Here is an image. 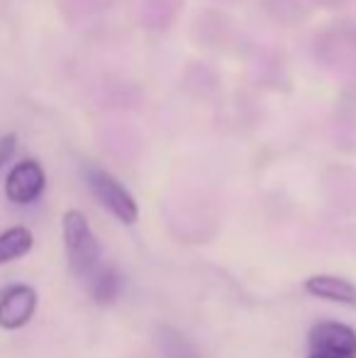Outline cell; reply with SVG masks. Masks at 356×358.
<instances>
[{"label": "cell", "mask_w": 356, "mask_h": 358, "mask_svg": "<svg viewBox=\"0 0 356 358\" xmlns=\"http://www.w3.org/2000/svg\"><path fill=\"white\" fill-rule=\"evenodd\" d=\"M64 249H66V259L71 266V273L88 283L95 275V271L103 266V256H100V244L95 239L93 229H90L88 220L78 210H69L64 215Z\"/></svg>", "instance_id": "6da1fadb"}, {"label": "cell", "mask_w": 356, "mask_h": 358, "mask_svg": "<svg viewBox=\"0 0 356 358\" xmlns=\"http://www.w3.org/2000/svg\"><path fill=\"white\" fill-rule=\"evenodd\" d=\"M86 183H88L90 193H93V198L98 200L110 215L118 217L122 224H134V222H137V217H139L137 200H134V195L129 193L113 173L90 166L86 171Z\"/></svg>", "instance_id": "7a4b0ae2"}, {"label": "cell", "mask_w": 356, "mask_h": 358, "mask_svg": "<svg viewBox=\"0 0 356 358\" xmlns=\"http://www.w3.org/2000/svg\"><path fill=\"white\" fill-rule=\"evenodd\" d=\"M44 185H47V176L42 164L34 159H24L13 166L5 178V195L15 205H29L44 193Z\"/></svg>", "instance_id": "3957f363"}, {"label": "cell", "mask_w": 356, "mask_h": 358, "mask_svg": "<svg viewBox=\"0 0 356 358\" xmlns=\"http://www.w3.org/2000/svg\"><path fill=\"white\" fill-rule=\"evenodd\" d=\"M37 312V290L29 285H8L0 290V327L22 329Z\"/></svg>", "instance_id": "277c9868"}, {"label": "cell", "mask_w": 356, "mask_h": 358, "mask_svg": "<svg viewBox=\"0 0 356 358\" xmlns=\"http://www.w3.org/2000/svg\"><path fill=\"white\" fill-rule=\"evenodd\" d=\"M310 354L356 356V331L342 322H320L310 329Z\"/></svg>", "instance_id": "5b68a950"}, {"label": "cell", "mask_w": 356, "mask_h": 358, "mask_svg": "<svg viewBox=\"0 0 356 358\" xmlns=\"http://www.w3.org/2000/svg\"><path fill=\"white\" fill-rule=\"evenodd\" d=\"M305 290L320 300L356 307V285L347 278H339V275H313L305 280Z\"/></svg>", "instance_id": "8992f818"}, {"label": "cell", "mask_w": 356, "mask_h": 358, "mask_svg": "<svg viewBox=\"0 0 356 358\" xmlns=\"http://www.w3.org/2000/svg\"><path fill=\"white\" fill-rule=\"evenodd\" d=\"M86 285H88L90 297H93L98 305H113L120 297V292H122V275L118 273L115 266L103 264Z\"/></svg>", "instance_id": "52a82bcc"}, {"label": "cell", "mask_w": 356, "mask_h": 358, "mask_svg": "<svg viewBox=\"0 0 356 358\" xmlns=\"http://www.w3.org/2000/svg\"><path fill=\"white\" fill-rule=\"evenodd\" d=\"M157 344L164 358H203L200 351L190 344L185 334H180L173 327H159L157 329Z\"/></svg>", "instance_id": "ba28073f"}, {"label": "cell", "mask_w": 356, "mask_h": 358, "mask_svg": "<svg viewBox=\"0 0 356 358\" xmlns=\"http://www.w3.org/2000/svg\"><path fill=\"white\" fill-rule=\"evenodd\" d=\"M34 239L27 227H10L0 234V266L29 254Z\"/></svg>", "instance_id": "9c48e42d"}, {"label": "cell", "mask_w": 356, "mask_h": 358, "mask_svg": "<svg viewBox=\"0 0 356 358\" xmlns=\"http://www.w3.org/2000/svg\"><path fill=\"white\" fill-rule=\"evenodd\" d=\"M15 149H17V137H15V134H5V137L0 139V169L13 159Z\"/></svg>", "instance_id": "30bf717a"}, {"label": "cell", "mask_w": 356, "mask_h": 358, "mask_svg": "<svg viewBox=\"0 0 356 358\" xmlns=\"http://www.w3.org/2000/svg\"><path fill=\"white\" fill-rule=\"evenodd\" d=\"M308 358H356V356H318V354H310Z\"/></svg>", "instance_id": "8fae6325"}]
</instances>
